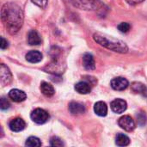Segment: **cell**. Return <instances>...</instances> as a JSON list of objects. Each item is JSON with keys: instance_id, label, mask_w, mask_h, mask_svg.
<instances>
[{"instance_id": "cell-1", "label": "cell", "mask_w": 147, "mask_h": 147, "mask_svg": "<svg viewBox=\"0 0 147 147\" xmlns=\"http://www.w3.org/2000/svg\"><path fill=\"white\" fill-rule=\"evenodd\" d=\"M2 21L10 34H16L22 26L23 13L22 9L14 3H7L2 7Z\"/></svg>"}, {"instance_id": "cell-2", "label": "cell", "mask_w": 147, "mask_h": 147, "mask_svg": "<svg viewBox=\"0 0 147 147\" xmlns=\"http://www.w3.org/2000/svg\"><path fill=\"white\" fill-rule=\"evenodd\" d=\"M93 38L95 41H96L98 44H100L101 46L109 50H112L117 53H126L128 51L127 46L123 41L114 39L113 37L108 36L106 34H103L101 33H96Z\"/></svg>"}, {"instance_id": "cell-3", "label": "cell", "mask_w": 147, "mask_h": 147, "mask_svg": "<svg viewBox=\"0 0 147 147\" xmlns=\"http://www.w3.org/2000/svg\"><path fill=\"white\" fill-rule=\"evenodd\" d=\"M30 117H31V119H32V121L34 122H35L36 124H39V125L44 124V123H46L49 120L48 113L46 110L42 109H34L31 113Z\"/></svg>"}, {"instance_id": "cell-4", "label": "cell", "mask_w": 147, "mask_h": 147, "mask_svg": "<svg viewBox=\"0 0 147 147\" xmlns=\"http://www.w3.org/2000/svg\"><path fill=\"white\" fill-rule=\"evenodd\" d=\"M118 124L122 129H124L127 132L134 131L136 127L135 122L133 120V118H131L128 115H124V116L121 117L118 121Z\"/></svg>"}, {"instance_id": "cell-5", "label": "cell", "mask_w": 147, "mask_h": 147, "mask_svg": "<svg viewBox=\"0 0 147 147\" xmlns=\"http://www.w3.org/2000/svg\"><path fill=\"white\" fill-rule=\"evenodd\" d=\"M12 79L11 72L9 71V68L2 64L0 65V82L2 86H5L10 84Z\"/></svg>"}, {"instance_id": "cell-6", "label": "cell", "mask_w": 147, "mask_h": 147, "mask_svg": "<svg viewBox=\"0 0 147 147\" xmlns=\"http://www.w3.org/2000/svg\"><path fill=\"white\" fill-rule=\"evenodd\" d=\"M128 85H129L128 81L121 77L115 78L111 81V87L115 90H119V91L124 90L128 87Z\"/></svg>"}, {"instance_id": "cell-7", "label": "cell", "mask_w": 147, "mask_h": 147, "mask_svg": "<svg viewBox=\"0 0 147 147\" xmlns=\"http://www.w3.org/2000/svg\"><path fill=\"white\" fill-rule=\"evenodd\" d=\"M111 109L116 114H122L127 108V102L122 99H115L110 104Z\"/></svg>"}, {"instance_id": "cell-8", "label": "cell", "mask_w": 147, "mask_h": 147, "mask_svg": "<svg viewBox=\"0 0 147 147\" xmlns=\"http://www.w3.org/2000/svg\"><path fill=\"white\" fill-rule=\"evenodd\" d=\"M9 127L13 132H21L25 128L26 123L22 118H15L9 122Z\"/></svg>"}, {"instance_id": "cell-9", "label": "cell", "mask_w": 147, "mask_h": 147, "mask_svg": "<svg viewBox=\"0 0 147 147\" xmlns=\"http://www.w3.org/2000/svg\"><path fill=\"white\" fill-rule=\"evenodd\" d=\"M9 96L12 101H14L16 102H21L24 101L26 99V97H27L26 94L23 91H22L20 90H17V89L11 90L9 92Z\"/></svg>"}, {"instance_id": "cell-10", "label": "cell", "mask_w": 147, "mask_h": 147, "mask_svg": "<svg viewBox=\"0 0 147 147\" xmlns=\"http://www.w3.org/2000/svg\"><path fill=\"white\" fill-rule=\"evenodd\" d=\"M69 111L72 115H81L85 112L84 106L78 102H71L69 104Z\"/></svg>"}, {"instance_id": "cell-11", "label": "cell", "mask_w": 147, "mask_h": 147, "mask_svg": "<svg viewBox=\"0 0 147 147\" xmlns=\"http://www.w3.org/2000/svg\"><path fill=\"white\" fill-rule=\"evenodd\" d=\"M83 65L84 67L88 70V71H91L94 70L96 67L95 65V59L93 58V56L90 53H85L83 57Z\"/></svg>"}, {"instance_id": "cell-12", "label": "cell", "mask_w": 147, "mask_h": 147, "mask_svg": "<svg viewBox=\"0 0 147 147\" xmlns=\"http://www.w3.org/2000/svg\"><path fill=\"white\" fill-rule=\"evenodd\" d=\"M75 90L79 94H83V95L89 94L91 91L90 84H89L88 82H85V81L79 82L75 85Z\"/></svg>"}, {"instance_id": "cell-13", "label": "cell", "mask_w": 147, "mask_h": 147, "mask_svg": "<svg viewBox=\"0 0 147 147\" xmlns=\"http://www.w3.org/2000/svg\"><path fill=\"white\" fill-rule=\"evenodd\" d=\"M28 44L31 46H37L41 43V39L37 31L31 30L28 34Z\"/></svg>"}, {"instance_id": "cell-14", "label": "cell", "mask_w": 147, "mask_h": 147, "mask_svg": "<svg viewBox=\"0 0 147 147\" xmlns=\"http://www.w3.org/2000/svg\"><path fill=\"white\" fill-rule=\"evenodd\" d=\"M77 5L84 9H93L97 6V0H77Z\"/></svg>"}, {"instance_id": "cell-15", "label": "cell", "mask_w": 147, "mask_h": 147, "mask_svg": "<svg viewBox=\"0 0 147 147\" xmlns=\"http://www.w3.org/2000/svg\"><path fill=\"white\" fill-rule=\"evenodd\" d=\"M94 111L99 116H106L108 114V107L104 102H97L94 106Z\"/></svg>"}, {"instance_id": "cell-16", "label": "cell", "mask_w": 147, "mask_h": 147, "mask_svg": "<svg viewBox=\"0 0 147 147\" xmlns=\"http://www.w3.org/2000/svg\"><path fill=\"white\" fill-rule=\"evenodd\" d=\"M131 88H132V90L134 93L140 94V95L147 97V87L145 84H143L141 83H139V82H134V83L132 84Z\"/></svg>"}, {"instance_id": "cell-17", "label": "cell", "mask_w": 147, "mask_h": 147, "mask_svg": "<svg viewBox=\"0 0 147 147\" xmlns=\"http://www.w3.org/2000/svg\"><path fill=\"white\" fill-rule=\"evenodd\" d=\"M26 59L30 63H38L42 59V54L38 51H30L26 54Z\"/></svg>"}, {"instance_id": "cell-18", "label": "cell", "mask_w": 147, "mask_h": 147, "mask_svg": "<svg viewBox=\"0 0 147 147\" xmlns=\"http://www.w3.org/2000/svg\"><path fill=\"white\" fill-rule=\"evenodd\" d=\"M40 90L42 92L43 95H45L46 96H52L54 95L55 90L53 87V85H51L50 84L47 83V82H42L40 84Z\"/></svg>"}, {"instance_id": "cell-19", "label": "cell", "mask_w": 147, "mask_h": 147, "mask_svg": "<svg viewBox=\"0 0 147 147\" xmlns=\"http://www.w3.org/2000/svg\"><path fill=\"white\" fill-rule=\"evenodd\" d=\"M115 143L119 146H128L130 144V139L125 134H119L116 136Z\"/></svg>"}, {"instance_id": "cell-20", "label": "cell", "mask_w": 147, "mask_h": 147, "mask_svg": "<svg viewBox=\"0 0 147 147\" xmlns=\"http://www.w3.org/2000/svg\"><path fill=\"white\" fill-rule=\"evenodd\" d=\"M27 146H31V147H38L41 146V142L40 140L36 138V137H29L27 141H26V144H25Z\"/></svg>"}, {"instance_id": "cell-21", "label": "cell", "mask_w": 147, "mask_h": 147, "mask_svg": "<svg viewBox=\"0 0 147 147\" xmlns=\"http://www.w3.org/2000/svg\"><path fill=\"white\" fill-rule=\"evenodd\" d=\"M137 122L139 124V126L140 127H144L147 124V117L146 114L144 113H140L137 115Z\"/></svg>"}, {"instance_id": "cell-22", "label": "cell", "mask_w": 147, "mask_h": 147, "mask_svg": "<svg viewBox=\"0 0 147 147\" xmlns=\"http://www.w3.org/2000/svg\"><path fill=\"white\" fill-rule=\"evenodd\" d=\"M118 29L121 33H127L131 29V25L128 22H121L118 25Z\"/></svg>"}, {"instance_id": "cell-23", "label": "cell", "mask_w": 147, "mask_h": 147, "mask_svg": "<svg viewBox=\"0 0 147 147\" xmlns=\"http://www.w3.org/2000/svg\"><path fill=\"white\" fill-rule=\"evenodd\" d=\"M50 146H63L64 143L61 139L59 137H53L50 140Z\"/></svg>"}, {"instance_id": "cell-24", "label": "cell", "mask_w": 147, "mask_h": 147, "mask_svg": "<svg viewBox=\"0 0 147 147\" xmlns=\"http://www.w3.org/2000/svg\"><path fill=\"white\" fill-rule=\"evenodd\" d=\"M10 104L9 102L7 101V99H5L4 97H2L1 98V102H0V108L2 110H6L9 108Z\"/></svg>"}, {"instance_id": "cell-25", "label": "cell", "mask_w": 147, "mask_h": 147, "mask_svg": "<svg viewBox=\"0 0 147 147\" xmlns=\"http://www.w3.org/2000/svg\"><path fill=\"white\" fill-rule=\"evenodd\" d=\"M32 2L35 5H37V6H39L40 8H42V9L46 8V6L47 4V0H32Z\"/></svg>"}, {"instance_id": "cell-26", "label": "cell", "mask_w": 147, "mask_h": 147, "mask_svg": "<svg viewBox=\"0 0 147 147\" xmlns=\"http://www.w3.org/2000/svg\"><path fill=\"white\" fill-rule=\"evenodd\" d=\"M0 47H1V49H5V48H7V47H8V41L3 38V37H2L1 38V44H0Z\"/></svg>"}, {"instance_id": "cell-27", "label": "cell", "mask_w": 147, "mask_h": 147, "mask_svg": "<svg viewBox=\"0 0 147 147\" xmlns=\"http://www.w3.org/2000/svg\"><path fill=\"white\" fill-rule=\"evenodd\" d=\"M129 4H131V5H136V4H138V3H142L143 1H145V0H126Z\"/></svg>"}]
</instances>
